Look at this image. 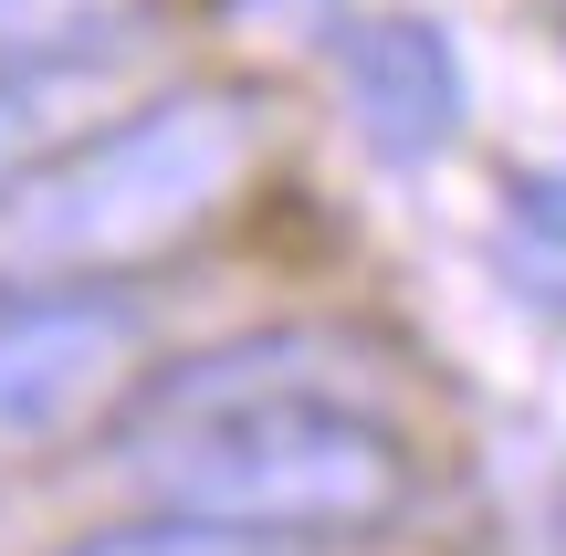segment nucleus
<instances>
[{"label":"nucleus","mask_w":566,"mask_h":556,"mask_svg":"<svg viewBox=\"0 0 566 556\" xmlns=\"http://www.w3.org/2000/svg\"><path fill=\"white\" fill-rule=\"evenodd\" d=\"M53 556H273L263 536H231V525H200V515H147V525H105V536H74Z\"/></svg>","instance_id":"obj_7"},{"label":"nucleus","mask_w":566,"mask_h":556,"mask_svg":"<svg viewBox=\"0 0 566 556\" xmlns=\"http://www.w3.org/2000/svg\"><path fill=\"white\" fill-rule=\"evenodd\" d=\"M336 84H346V126H357V147H367V158H388V168L451 158L462 105H472L451 32H441V21H420V11L346 21V32H336Z\"/></svg>","instance_id":"obj_4"},{"label":"nucleus","mask_w":566,"mask_h":556,"mask_svg":"<svg viewBox=\"0 0 566 556\" xmlns=\"http://www.w3.org/2000/svg\"><path fill=\"white\" fill-rule=\"evenodd\" d=\"M263 158L252 84H179L116 126H74L42 168L0 189V273L11 284H116L221 221Z\"/></svg>","instance_id":"obj_1"},{"label":"nucleus","mask_w":566,"mask_h":556,"mask_svg":"<svg viewBox=\"0 0 566 556\" xmlns=\"http://www.w3.org/2000/svg\"><path fill=\"white\" fill-rule=\"evenodd\" d=\"M137 483L158 515H200L231 536H378L409 504V452L346 389H231L189 410H147Z\"/></svg>","instance_id":"obj_2"},{"label":"nucleus","mask_w":566,"mask_h":556,"mask_svg":"<svg viewBox=\"0 0 566 556\" xmlns=\"http://www.w3.org/2000/svg\"><path fill=\"white\" fill-rule=\"evenodd\" d=\"M147 305L126 284H0V452L63 441L137 378Z\"/></svg>","instance_id":"obj_3"},{"label":"nucleus","mask_w":566,"mask_h":556,"mask_svg":"<svg viewBox=\"0 0 566 556\" xmlns=\"http://www.w3.org/2000/svg\"><path fill=\"white\" fill-rule=\"evenodd\" d=\"M126 0H0V74L21 63H74L95 32H116Z\"/></svg>","instance_id":"obj_6"},{"label":"nucleus","mask_w":566,"mask_h":556,"mask_svg":"<svg viewBox=\"0 0 566 556\" xmlns=\"http://www.w3.org/2000/svg\"><path fill=\"white\" fill-rule=\"evenodd\" d=\"M84 105H95V63H21V74H0V189L21 179V168H42L63 137L84 126Z\"/></svg>","instance_id":"obj_5"}]
</instances>
